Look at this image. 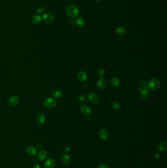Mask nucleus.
I'll return each mask as SVG.
<instances>
[{"instance_id":"412c9836","label":"nucleus","mask_w":167,"mask_h":168,"mask_svg":"<svg viewBox=\"0 0 167 168\" xmlns=\"http://www.w3.org/2000/svg\"><path fill=\"white\" fill-rule=\"evenodd\" d=\"M76 23L78 27L82 28L85 25V21L82 17H78L76 20Z\"/></svg>"},{"instance_id":"7ed1b4c3","label":"nucleus","mask_w":167,"mask_h":168,"mask_svg":"<svg viewBox=\"0 0 167 168\" xmlns=\"http://www.w3.org/2000/svg\"><path fill=\"white\" fill-rule=\"evenodd\" d=\"M44 104L45 106L47 108L53 109L57 105V101L54 98L50 97V98H48L44 100Z\"/></svg>"},{"instance_id":"9d476101","label":"nucleus","mask_w":167,"mask_h":168,"mask_svg":"<svg viewBox=\"0 0 167 168\" xmlns=\"http://www.w3.org/2000/svg\"><path fill=\"white\" fill-rule=\"evenodd\" d=\"M9 102L10 105L12 107H15L18 105L19 103V98L16 96H12L10 97Z\"/></svg>"},{"instance_id":"c85d7f7f","label":"nucleus","mask_w":167,"mask_h":168,"mask_svg":"<svg viewBox=\"0 0 167 168\" xmlns=\"http://www.w3.org/2000/svg\"><path fill=\"white\" fill-rule=\"evenodd\" d=\"M64 150H65V151L66 152H69V151H70V147L69 145H67L65 147Z\"/></svg>"},{"instance_id":"a878e982","label":"nucleus","mask_w":167,"mask_h":168,"mask_svg":"<svg viewBox=\"0 0 167 168\" xmlns=\"http://www.w3.org/2000/svg\"><path fill=\"white\" fill-rule=\"evenodd\" d=\"M154 157L155 159L158 160V159L161 158V154H160L159 152H156L154 154Z\"/></svg>"},{"instance_id":"393cba45","label":"nucleus","mask_w":167,"mask_h":168,"mask_svg":"<svg viewBox=\"0 0 167 168\" xmlns=\"http://www.w3.org/2000/svg\"><path fill=\"white\" fill-rule=\"evenodd\" d=\"M105 74V70L102 68H99L98 70V74L99 77H103Z\"/></svg>"},{"instance_id":"f8f14e48","label":"nucleus","mask_w":167,"mask_h":168,"mask_svg":"<svg viewBox=\"0 0 167 168\" xmlns=\"http://www.w3.org/2000/svg\"><path fill=\"white\" fill-rule=\"evenodd\" d=\"M99 136L102 140L105 141L108 137V133L106 130L105 129H101L99 132Z\"/></svg>"},{"instance_id":"dca6fc26","label":"nucleus","mask_w":167,"mask_h":168,"mask_svg":"<svg viewBox=\"0 0 167 168\" xmlns=\"http://www.w3.org/2000/svg\"><path fill=\"white\" fill-rule=\"evenodd\" d=\"M141 92V96L142 99H148L149 96V91L147 87H144Z\"/></svg>"},{"instance_id":"0eeeda50","label":"nucleus","mask_w":167,"mask_h":168,"mask_svg":"<svg viewBox=\"0 0 167 168\" xmlns=\"http://www.w3.org/2000/svg\"><path fill=\"white\" fill-rule=\"evenodd\" d=\"M80 110L84 115H90L92 113V110L90 107L86 105L81 106L80 108Z\"/></svg>"},{"instance_id":"423d86ee","label":"nucleus","mask_w":167,"mask_h":168,"mask_svg":"<svg viewBox=\"0 0 167 168\" xmlns=\"http://www.w3.org/2000/svg\"><path fill=\"white\" fill-rule=\"evenodd\" d=\"M97 85L99 89L103 90L106 88L107 85V82L105 78H100L97 82Z\"/></svg>"},{"instance_id":"7c9ffc66","label":"nucleus","mask_w":167,"mask_h":168,"mask_svg":"<svg viewBox=\"0 0 167 168\" xmlns=\"http://www.w3.org/2000/svg\"><path fill=\"white\" fill-rule=\"evenodd\" d=\"M33 168H40V166L38 164H35L34 165Z\"/></svg>"},{"instance_id":"20e7f679","label":"nucleus","mask_w":167,"mask_h":168,"mask_svg":"<svg viewBox=\"0 0 167 168\" xmlns=\"http://www.w3.org/2000/svg\"><path fill=\"white\" fill-rule=\"evenodd\" d=\"M42 19L47 24H52L54 21V16L50 12H46L43 14Z\"/></svg>"},{"instance_id":"f3484780","label":"nucleus","mask_w":167,"mask_h":168,"mask_svg":"<svg viewBox=\"0 0 167 168\" xmlns=\"http://www.w3.org/2000/svg\"><path fill=\"white\" fill-rule=\"evenodd\" d=\"M111 85L114 87H118L121 85V80L118 77H114L111 80Z\"/></svg>"},{"instance_id":"9b49d317","label":"nucleus","mask_w":167,"mask_h":168,"mask_svg":"<svg viewBox=\"0 0 167 168\" xmlns=\"http://www.w3.org/2000/svg\"><path fill=\"white\" fill-rule=\"evenodd\" d=\"M61 160L62 163L65 165H69L71 163V158L67 154H64L62 155Z\"/></svg>"},{"instance_id":"473e14b6","label":"nucleus","mask_w":167,"mask_h":168,"mask_svg":"<svg viewBox=\"0 0 167 168\" xmlns=\"http://www.w3.org/2000/svg\"><path fill=\"white\" fill-rule=\"evenodd\" d=\"M95 1H97V2H100V1H101V0H95Z\"/></svg>"},{"instance_id":"39448f33","label":"nucleus","mask_w":167,"mask_h":168,"mask_svg":"<svg viewBox=\"0 0 167 168\" xmlns=\"http://www.w3.org/2000/svg\"><path fill=\"white\" fill-rule=\"evenodd\" d=\"M88 100L92 104H96L98 102L99 98L98 96L93 92L90 93L87 96Z\"/></svg>"},{"instance_id":"4468645a","label":"nucleus","mask_w":167,"mask_h":168,"mask_svg":"<svg viewBox=\"0 0 167 168\" xmlns=\"http://www.w3.org/2000/svg\"><path fill=\"white\" fill-rule=\"evenodd\" d=\"M77 78L81 82H85L87 79V75L86 72L83 71H81L77 74Z\"/></svg>"},{"instance_id":"5701e85b","label":"nucleus","mask_w":167,"mask_h":168,"mask_svg":"<svg viewBox=\"0 0 167 168\" xmlns=\"http://www.w3.org/2000/svg\"><path fill=\"white\" fill-rule=\"evenodd\" d=\"M112 107L115 110H119L121 108L119 103L117 101H114L112 103Z\"/></svg>"},{"instance_id":"6e6552de","label":"nucleus","mask_w":167,"mask_h":168,"mask_svg":"<svg viewBox=\"0 0 167 168\" xmlns=\"http://www.w3.org/2000/svg\"><path fill=\"white\" fill-rule=\"evenodd\" d=\"M48 155L47 152L45 150H42L38 152L37 155V158L38 161L42 162L47 158Z\"/></svg>"},{"instance_id":"1a4fd4ad","label":"nucleus","mask_w":167,"mask_h":168,"mask_svg":"<svg viewBox=\"0 0 167 168\" xmlns=\"http://www.w3.org/2000/svg\"><path fill=\"white\" fill-rule=\"evenodd\" d=\"M55 165V161L54 159L53 158L48 159L47 160L44 164L45 168H53Z\"/></svg>"},{"instance_id":"c756f323","label":"nucleus","mask_w":167,"mask_h":168,"mask_svg":"<svg viewBox=\"0 0 167 168\" xmlns=\"http://www.w3.org/2000/svg\"><path fill=\"white\" fill-rule=\"evenodd\" d=\"M147 84V83L145 81H142L141 83V85L142 86H146Z\"/></svg>"},{"instance_id":"aec40b11","label":"nucleus","mask_w":167,"mask_h":168,"mask_svg":"<svg viewBox=\"0 0 167 168\" xmlns=\"http://www.w3.org/2000/svg\"><path fill=\"white\" fill-rule=\"evenodd\" d=\"M158 149L159 151L164 152L167 149V143L165 142H160L158 145Z\"/></svg>"},{"instance_id":"2f4dec72","label":"nucleus","mask_w":167,"mask_h":168,"mask_svg":"<svg viewBox=\"0 0 167 168\" xmlns=\"http://www.w3.org/2000/svg\"><path fill=\"white\" fill-rule=\"evenodd\" d=\"M142 89H143V87H139L138 89V91L139 92H141V91H142Z\"/></svg>"},{"instance_id":"6ab92c4d","label":"nucleus","mask_w":167,"mask_h":168,"mask_svg":"<svg viewBox=\"0 0 167 168\" xmlns=\"http://www.w3.org/2000/svg\"><path fill=\"white\" fill-rule=\"evenodd\" d=\"M116 32L119 35L122 36L125 34L126 32V30L124 27L119 26L116 30Z\"/></svg>"},{"instance_id":"72a5a7b5","label":"nucleus","mask_w":167,"mask_h":168,"mask_svg":"<svg viewBox=\"0 0 167 168\" xmlns=\"http://www.w3.org/2000/svg\"><path fill=\"white\" fill-rule=\"evenodd\" d=\"M106 1H109V2H110V1H113V0H106Z\"/></svg>"},{"instance_id":"2eb2a0df","label":"nucleus","mask_w":167,"mask_h":168,"mask_svg":"<svg viewBox=\"0 0 167 168\" xmlns=\"http://www.w3.org/2000/svg\"><path fill=\"white\" fill-rule=\"evenodd\" d=\"M42 17L39 14L34 15L32 17L31 21L34 25L39 24L42 21Z\"/></svg>"},{"instance_id":"f03ea898","label":"nucleus","mask_w":167,"mask_h":168,"mask_svg":"<svg viewBox=\"0 0 167 168\" xmlns=\"http://www.w3.org/2000/svg\"><path fill=\"white\" fill-rule=\"evenodd\" d=\"M160 86L159 80L156 78H153L148 81L147 86L148 90L152 91H155L158 90Z\"/></svg>"},{"instance_id":"cd10ccee","label":"nucleus","mask_w":167,"mask_h":168,"mask_svg":"<svg viewBox=\"0 0 167 168\" xmlns=\"http://www.w3.org/2000/svg\"><path fill=\"white\" fill-rule=\"evenodd\" d=\"M97 168H109V167L105 164H100L98 165Z\"/></svg>"},{"instance_id":"b1692460","label":"nucleus","mask_w":167,"mask_h":168,"mask_svg":"<svg viewBox=\"0 0 167 168\" xmlns=\"http://www.w3.org/2000/svg\"><path fill=\"white\" fill-rule=\"evenodd\" d=\"M46 11V10L45 8H44L43 7H39L38 9H37V12L38 13V14H44L45 13Z\"/></svg>"},{"instance_id":"f257e3e1","label":"nucleus","mask_w":167,"mask_h":168,"mask_svg":"<svg viewBox=\"0 0 167 168\" xmlns=\"http://www.w3.org/2000/svg\"><path fill=\"white\" fill-rule=\"evenodd\" d=\"M68 15L73 18L76 17L79 13L78 7L76 5H71L67 7L66 9Z\"/></svg>"},{"instance_id":"ddd939ff","label":"nucleus","mask_w":167,"mask_h":168,"mask_svg":"<svg viewBox=\"0 0 167 168\" xmlns=\"http://www.w3.org/2000/svg\"><path fill=\"white\" fill-rule=\"evenodd\" d=\"M46 120L45 115L43 114H40L37 115L36 118V121L38 125H41L44 124Z\"/></svg>"},{"instance_id":"bb28decb","label":"nucleus","mask_w":167,"mask_h":168,"mask_svg":"<svg viewBox=\"0 0 167 168\" xmlns=\"http://www.w3.org/2000/svg\"><path fill=\"white\" fill-rule=\"evenodd\" d=\"M85 96L83 94H81V95H79L78 96V100L79 101H81V102H84V101H85Z\"/></svg>"},{"instance_id":"a211bd4d","label":"nucleus","mask_w":167,"mask_h":168,"mask_svg":"<svg viewBox=\"0 0 167 168\" xmlns=\"http://www.w3.org/2000/svg\"><path fill=\"white\" fill-rule=\"evenodd\" d=\"M26 151L28 155L30 156H33L36 154L37 149L34 146H29L27 149Z\"/></svg>"},{"instance_id":"4be33fe9","label":"nucleus","mask_w":167,"mask_h":168,"mask_svg":"<svg viewBox=\"0 0 167 168\" xmlns=\"http://www.w3.org/2000/svg\"><path fill=\"white\" fill-rule=\"evenodd\" d=\"M62 91L60 90H56L53 92V96L56 99H59L62 96Z\"/></svg>"}]
</instances>
